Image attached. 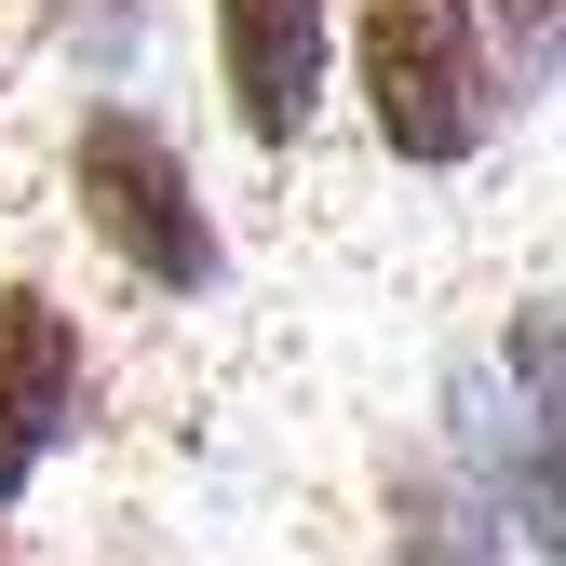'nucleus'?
Segmentation results:
<instances>
[{
	"mask_svg": "<svg viewBox=\"0 0 566 566\" xmlns=\"http://www.w3.org/2000/svg\"><path fill=\"white\" fill-rule=\"evenodd\" d=\"M350 54H365V108H378V149L446 176L485 149L500 122V82H485V41H472V0H365L350 14Z\"/></svg>",
	"mask_w": 566,
	"mask_h": 566,
	"instance_id": "obj_1",
	"label": "nucleus"
},
{
	"mask_svg": "<svg viewBox=\"0 0 566 566\" xmlns=\"http://www.w3.org/2000/svg\"><path fill=\"white\" fill-rule=\"evenodd\" d=\"M67 189H82V230L135 283H163V297H202V283H217V217H202L189 149H176L149 108H95L82 149H67Z\"/></svg>",
	"mask_w": 566,
	"mask_h": 566,
	"instance_id": "obj_2",
	"label": "nucleus"
},
{
	"mask_svg": "<svg viewBox=\"0 0 566 566\" xmlns=\"http://www.w3.org/2000/svg\"><path fill=\"white\" fill-rule=\"evenodd\" d=\"M324 54H337L324 0H217V82H230V108H243L256 149H297V135H311Z\"/></svg>",
	"mask_w": 566,
	"mask_h": 566,
	"instance_id": "obj_3",
	"label": "nucleus"
},
{
	"mask_svg": "<svg viewBox=\"0 0 566 566\" xmlns=\"http://www.w3.org/2000/svg\"><path fill=\"white\" fill-rule=\"evenodd\" d=\"M82 432V324H67L41 283L0 297V513L28 500V472Z\"/></svg>",
	"mask_w": 566,
	"mask_h": 566,
	"instance_id": "obj_4",
	"label": "nucleus"
},
{
	"mask_svg": "<svg viewBox=\"0 0 566 566\" xmlns=\"http://www.w3.org/2000/svg\"><path fill=\"white\" fill-rule=\"evenodd\" d=\"M391 553L405 566H485V526H472V500L446 472H405L391 485Z\"/></svg>",
	"mask_w": 566,
	"mask_h": 566,
	"instance_id": "obj_5",
	"label": "nucleus"
}]
</instances>
